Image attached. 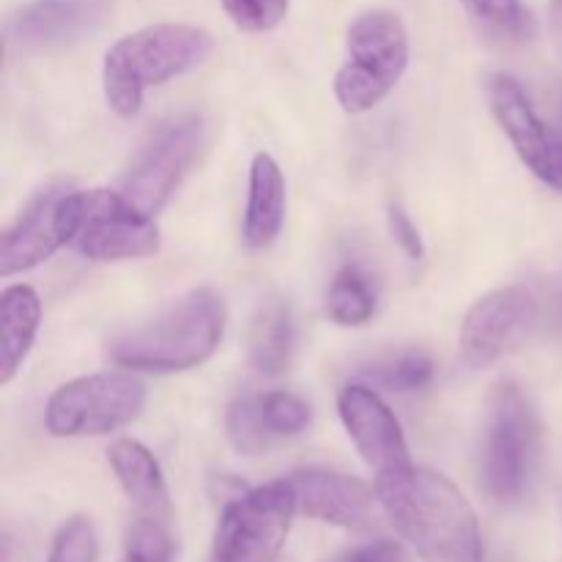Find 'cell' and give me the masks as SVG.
<instances>
[{
  "label": "cell",
  "instance_id": "obj_1",
  "mask_svg": "<svg viewBox=\"0 0 562 562\" xmlns=\"http://www.w3.org/2000/svg\"><path fill=\"white\" fill-rule=\"evenodd\" d=\"M384 516L423 562H483V536L470 499L453 481L423 467L376 477Z\"/></svg>",
  "mask_w": 562,
  "mask_h": 562
},
{
  "label": "cell",
  "instance_id": "obj_2",
  "mask_svg": "<svg viewBox=\"0 0 562 562\" xmlns=\"http://www.w3.org/2000/svg\"><path fill=\"white\" fill-rule=\"evenodd\" d=\"M212 53L214 38L203 27L181 22L140 27L119 38L104 55V99L119 119H132L140 113L148 88L198 69Z\"/></svg>",
  "mask_w": 562,
  "mask_h": 562
},
{
  "label": "cell",
  "instance_id": "obj_3",
  "mask_svg": "<svg viewBox=\"0 0 562 562\" xmlns=\"http://www.w3.org/2000/svg\"><path fill=\"white\" fill-rule=\"evenodd\" d=\"M228 311L217 291L198 289L162 316L110 344L115 366L148 373H181L203 366L220 349Z\"/></svg>",
  "mask_w": 562,
  "mask_h": 562
},
{
  "label": "cell",
  "instance_id": "obj_4",
  "mask_svg": "<svg viewBox=\"0 0 562 562\" xmlns=\"http://www.w3.org/2000/svg\"><path fill=\"white\" fill-rule=\"evenodd\" d=\"M409 66V33L395 11L373 9L346 33V60L335 75V99L344 113L360 115L393 93Z\"/></svg>",
  "mask_w": 562,
  "mask_h": 562
},
{
  "label": "cell",
  "instance_id": "obj_5",
  "mask_svg": "<svg viewBox=\"0 0 562 562\" xmlns=\"http://www.w3.org/2000/svg\"><path fill=\"white\" fill-rule=\"evenodd\" d=\"M541 448V423L516 382H499L488 404L481 475L488 497L514 505L525 497Z\"/></svg>",
  "mask_w": 562,
  "mask_h": 562
},
{
  "label": "cell",
  "instance_id": "obj_6",
  "mask_svg": "<svg viewBox=\"0 0 562 562\" xmlns=\"http://www.w3.org/2000/svg\"><path fill=\"white\" fill-rule=\"evenodd\" d=\"M296 510V494L285 477L234 494L223 505L206 562H274Z\"/></svg>",
  "mask_w": 562,
  "mask_h": 562
},
{
  "label": "cell",
  "instance_id": "obj_7",
  "mask_svg": "<svg viewBox=\"0 0 562 562\" xmlns=\"http://www.w3.org/2000/svg\"><path fill=\"white\" fill-rule=\"evenodd\" d=\"M146 406V384L126 371L71 379L49 395L44 426L53 437H104L137 420Z\"/></svg>",
  "mask_w": 562,
  "mask_h": 562
},
{
  "label": "cell",
  "instance_id": "obj_8",
  "mask_svg": "<svg viewBox=\"0 0 562 562\" xmlns=\"http://www.w3.org/2000/svg\"><path fill=\"white\" fill-rule=\"evenodd\" d=\"M206 146V121L201 115H173L162 121L137 146L119 192L140 212L159 214L190 176Z\"/></svg>",
  "mask_w": 562,
  "mask_h": 562
},
{
  "label": "cell",
  "instance_id": "obj_9",
  "mask_svg": "<svg viewBox=\"0 0 562 562\" xmlns=\"http://www.w3.org/2000/svg\"><path fill=\"white\" fill-rule=\"evenodd\" d=\"M162 236L151 214L140 212L119 190H75L71 250L97 263L148 258Z\"/></svg>",
  "mask_w": 562,
  "mask_h": 562
},
{
  "label": "cell",
  "instance_id": "obj_10",
  "mask_svg": "<svg viewBox=\"0 0 562 562\" xmlns=\"http://www.w3.org/2000/svg\"><path fill=\"white\" fill-rule=\"evenodd\" d=\"M538 324V300L525 285L488 291L467 311L459 333V357L472 371L492 368L525 344Z\"/></svg>",
  "mask_w": 562,
  "mask_h": 562
},
{
  "label": "cell",
  "instance_id": "obj_11",
  "mask_svg": "<svg viewBox=\"0 0 562 562\" xmlns=\"http://www.w3.org/2000/svg\"><path fill=\"white\" fill-rule=\"evenodd\" d=\"M486 99L499 130L536 179L562 195V132L541 119L532 99L514 75L486 77Z\"/></svg>",
  "mask_w": 562,
  "mask_h": 562
},
{
  "label": "cell",
  "instance_id": "obj_12",
  "mask_svg": "<svg viewBox=\"0 0 562 562\" xmlns=\"http://www.w3.org/2000/svg\"><path fill=\"white\" fill-rule=\"evenodd\" d=\"M75 234V190L66 184L44 187L14 220L0 241V278L22 274L49 261Z\"/></svg>",
  "mask_w": 562,
  "mask_h": 562
},
{
  "label": "cell",
  "instance_id": "obj_13",
  "mask_svg": "<svg viewBox=\"0 0 562 562\" xmlns=\"http://www.w3.org/2000/svg\"><path fill=\"white\" fill-rule=\"evenodd\" d=\"M285 481L294 488L300 510L311 519L349 532H373L382 521L384 510L376 488L360 477L329 470H300L291 472Z\"/></svg>",
  "mask_w": 562,
  "mask_h": 562
},
{
  "label": "cell",
  "instance_id": "obj_14",
  "mask_svg": "<svg viewBox=\"0 0 562 562\" xmlns=\"http://www.w3.org/2000/svg\"><path fill=\"white\" fill-rule=\"evenodd\" d=\"M338 415L357 453L376 472V477L412 464L404 428L376 390L366 384L344 387L338 395Z\"/></svg>",
  "mask_w": 562,
  "mask_h": 562
},
{
  "label": "cell",
  "instance_id": "obj_15",
  "mask_svg": "<svg viewBox=\"0 0 562 562\" xmlns=\"http://www.w3.org/2000/svg\"><path fill=\"white\" fill-rule=\"evenodd\" d=\"M113 0H33L9 25V44L22 53H55L80 44L108 20Z\"/></svg>",
  "mask_w": 562,
  "mask_h": 562
},
{
  "label": "cell",
  "instance_id": "obj_16",
  "mask_svg": "<svg viewBox=\"0 0 562 562\" xmlns=\"http://www.w3.org/2000/svg\"><path fill=\"white\" fill-rule=\"evenodd\" d=\"M108 461L130 499L132 514L162 521L173 519L168 483L159 470V461L154 459L146 445L135 442V439H115L108 450Z\"/></svg>",
  "mask_w": 562,
  "mask_h": 562
},
{
  "label": "cell",
  "instance_id": "obj_17",
  "mask_svg": "<svg viewBox=\"0 0 562 562\" xmlns=\"http://www.w3.org/2000/svg\"><path fill=\"white\" fill-rule=\"evenodd\" d=\"M285 223V176L278 159L267 151H258L250 162L247 179L245 225L241 234L252 250H263L280 236Z\"/></svg>",
  "mask_w": 562,
  "mask_h": 562
},
{
  "label": "cell",
  "instance_id": "obj_18",
  "mask_svg": "<svg viewBox=\"0 0 562 562\" xmlns=\"http://www.w3.org/2000/svg\"><path fill=\"white\" fill-rule=\"evenodd\" d=\"M42 327V300L27 283L9 285L0 294V384H9L31 355Z\"/></svg>",
  "mask_w": 562,
  "mask_h": 562
},
{
  "label": "cell",
  "instance_id": "obj_19",
  "mask_svg": "<svg viewBox=\"0 0 562 562\" xmlns=\"http://www.w3.org/2000/svg\"><path fill=\"white\" fill-rule=\"evenodd\" d=\"M294 316L283 300L258 307L250 329V362L263 376H280L294 357Z\"/></svg>",
  "mask_w": 562,
  "mask_h": 562
},
{
  "label": "cell",
  "instance_id": "obj_20",
  "mask_svg": "<svg viewBox=\"0 0 562 562\" xmlns=\"http://www.w3.org/2000/svg\"><path fill=\"white\" fill-rule=\"evenodd\" d=\"M329 318L340 327H362L376 313V294L357 267H344L335 274L327 296Z\"/></svg>",
  "mask_w": 562,
  "mask_h": 562
},
{
  "label": "cell",
  "instance_id": "obj_21",
  "mask_svg": "<svg viewBox=\"0 0 562 562\" xmlns=\"http://www.w3.org/2000/svg\"><path fill=\"white\" fill-rule=\"evenodd\" d=\"M225 434L236 453L241 456H261L278 442L263 420L261 395H239L231 401L228 415H225Z\"/></svg>",
  "mask_w": 562,
  "mask_h": 562
},
{
  "label": "cell",
  "instance_id": "obj_22",
  "mask_svg": "<svg viewBox=\"0 0 562 562\" xmlns=\"http://www.w3.org/2000/svg\"><path fill=\"white\" fill-rule=\"evenodd\" d=\"M434 373L437 368L426 351H401V355L373 362L366 376L390 393H417L434 382Z\"/></svg>",
  "mask_w": 562,
  "mask_h": 562
},
{
  "label": "cell",
  "instance_id": "obj_23",
  "mask_svg": "<svg viewBox=\"0 0 562 562\" xmlns=\"http://www.w3.org/2000/svg\"><path fill=\"white\" fill-rule=\"evenodd\" d=\"M461 3L486 31L499 36L530 38L536 33L530 9L521 0H461Z\"/></svg>",
  "mask_w": 562,
  "mask_h": 562
},
{
  "label": "cell",
  "instance_id": "obj_24",
  "mask_svg": "<svg viewBox=\"0 0 562 562\" xmlns=\"http://www.w3.org/2000/svg\"><path fill=\"white\" fill-rule=\"evenodd\" d=\"M119 562H173L170 521L135 516L126 530L124 558Z\"/></svg>",
  "mask_w": 562,
  "mask_h": 562
},
{
  "label": "cell",
  "instance_id": "obj_25",
  "mask_svg": "<svg viewBox=\"0 0 562 562\" xmlns=\"http://www.w3.org/2000/svg\"><path fill=\"white\" fill-rule=\"evenodd\" d=\"M261 409L263 420H267L274 439L296 437V434L305 431L313 420L311 406H307L300 395L285 393V390H274V393L261 395Z\"/></svg>",
  "mask_w": 562,
  "mask_h": 562
},
{
  "label": "cell",
  "instance_id": "obj_26",
  "mask_svg": "<svg viewBox=\"0 0 562 562\" xmlns=\"http://www.w3.org/2000/svg\"><path fill=\"white\" fill-rule=\"evenodd\" d=\"M99 538L88 516H71L55 532L47 562H97Z\"/></svg>",
  "mask_w": 562,
  "mask_h": 562
},
{
  "label": "cell",
  "instance_id": "obj_27",
  "mask_svg": "<svg viewBox=\"0 0 562 562\" xmlns=\"http://www.w3.org/2000/svg\"><path fill=\"white\" fill-rule=\"evenodd\" d=\"M291 0H223L225 14L247 33L274 31L289 14Z\"/></svg>",
  "mask_w": 562,
  "mask_h": 562
},
{
  "label": "cell",
  "instance_id": "obj_28",
  "mask_svg": "<svg viewBox=\"0 0 562 562\" xmlns=\"http://www.w3.org/2000/svg\"><path fill=\"white\" fill-rule=\"evenodd\" d=\"M387 228L393 241L404 250V256L409 258V261H420V258L426 256V245H423L420 231H417V225L412 223V217L406 214V209L401 206V203H390Z\"/></svg>",
  "mask_w": 562,
  "mask_h": 562
},
{
  "label": "cell",
  "instance_id": "obj_29",
  "mask_svg": "<svg viewBox=\"0 0 562 562\" xmlns=\"http://www.w3.org/2000/svg\"><path fill=\"white\" fill-rule=\"evenodd\" d=\"M329 562H412V554L406 552L404 543L390 541V538H376L362 547L346 549L338 558Z\"/></svg>",
  "mask_w": 562,
  "mask_h": 562
},
{
  "label": "cell",
  "instance_id": "obj_30",
  "mask_svg": "<svg viewBox=\"0 0 562 562\" xmlns=\"http://www.w3.org/2000/svg\"><path fill=\"white\" fill-rule=\"evenodd\" d=\"M549 27H552L554 38L562 42V0H549Z\"/></svg>",
  "mask_w": 562,
  "mask_h": 562
}]
</instances>
